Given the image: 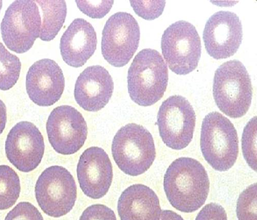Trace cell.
Segmentation results:
<instances>
[{
  "label": "cell",
  "mask_w": 257,
  "mask_h": 220,
  "mask_svg": "<svg viewBox=\"0 0 257 220\" xmlns=\"http://www.w3.org/2000/svg\"><path fill=\"white\" fill-rule=\"evenodd\" d=\"M201 149L214 169L221 172L230 169L239 153L237 132L230 120L218 112L207 115L202 125Z\"/></svg>",
  "instance_id": "5"
},
{
  "label": "cell",
  "mask_w": 257,
  "mask_h": 220,
  "mask_svg": "<svg viewBox=\"0 0 257 220\" xmlns=\"http://www.w3.org/2000/svg\"><path fill=\"white\" fill-rule=\"evenodd\" d=\"M135 13L147 20L158 18L164 12L165 1H131Z\"/></svg>",
  "instance_id": "24"
},
{
  "label": "cell",
  "mask_w": 257,
  "mask_h": 220,
  "mask_svg": "<svg viewBox=\"0 0 257 220\" xmlns=\"http://www.w3.org/2000/svg\"><path fill=\"white\" fill-rule=\"evenodd\" d=\"M3 5V1H0V12H1V10L2 9Z\"/></svg>",
  "instance_id": "31"
},
{
  "label": "cell",
  "mask_w": 257,
  "mask_h": 220,
  "mask_svg": "<svg viewBox=\"0 0 257 220\" xmlns=\"http://www.w3.org/2000/svg\"><path fill=\"white\" fill-rule=\"evenodd\" d=\"M117 210L120 220H160L162 212L156 192L143 184L132 185L122 192Z\"/></svg>",
  "instance_id": "18"
},
{
  "label": "cell",
  "mask_w": 257,
  "mask_h": 220,
  "mask_svg": "<svg viewBox=\"0 0 257 220\" xmlns=\"http://www.w3.org/2000/svg\"><path fill=\"white\" fill-rule=\"evenodd\" d=\"M112 153L116 164L124 173L133 177L142 174L151 168L156 157L153 137L141 125L127 124L114 136Z\"/></svg>",
  "instance_id": "4"
},
{
  "label": "cell",
  "mask_w": 257,
  "mask_h": 220,
  "mask_svg": "<svg viewBox=\"0 0 257 220\" xmlns=\"http://www.w3.org/2000/svg\"><path fill=\"white\" fill-rule=\"evenodd\" d=\"M79 220H117L111 208L102 204L92 205L84 210Z\"/></svg>",
  "instance_id": "27"
},
{
  "label": "cell",
  "mask_w": 257,
  "mask_h": 220,
  "mask_svg": "<svg viewBox=\"0 0 257 220\" xmlns=\"http://www.w3.org/2000/svg\"><path fill=\"white\" fill-rule=\"evenodd\" d=\"M113 91L114 82L109 72L100 65H93L78 76L74 97L85 111L97 112L109 102Z\"/></svg>",
  "instance_id": "16"
},
{
  "label": "cell",
  "mask_w": 257,
  "mask_h": 220,
  "mask_svg": "<svg viewBox=\"0 0 257 220\" xmlns=\"http://www.w3.org/2000/svg\"><path fill=\"white\" fill-rule=\"evenodd\" d=\"M5 220H44L34 205L28 202H20L11 210Z\"/></svg>",
  "instance_id": "26"
},
{
  "label": "cell",
  "mask_w": 257,
  "mask_h": 220,
  "mask_svg": "<svg viewBox=\"0 0 257 220\" xmlns=\"http://www.w3.org/2000/svg\"><path fill=\"white\" fill-rule=\"evenodd\" d=\"M41 24L39 7L35 1H15L7 9L1 25L5 45L17 54L27 52L40 36Z\"/></svg>",
  "instance_id": "8"
},
{
  "label": "cell",
  "mask_w": 257,
  "mask_h": 220,
  "mask_svg": "<svg viewBox=\"0 0 257 220\" xmlns=\"http://www.w3.org/2000/svg\"><path fill=\"white\" fill-rule=\"evenodd\" d=\"M96 33L87 20L75 19L62 36L60 49L62 59L71 67H82L95 53Z\"/></svg>",
  "instance_id": "17"
},
{
  "label": "cell",
  "mask_w": 257,
  "mask_h": 220,
  "mask_svg": "<svg viewBox=\"0 0 257 220\" xmlns=\"http://www.w3.org/2000/svg\"><path fill=\"white\" fill-rule=\"evenodd\" d=\"M21 70V62L0 42V90H9L17 82Z\"/></svg>",
  "instance_id": "21"
},
{
  "label": "cell",
  "mask_w": 257,
  "mask_h": 220,
  "mask_svg": "<svg viewBox=\"0 0 257 220\" xmlns=\"http://www.w3.org/2000/svg\"><path fill=\"white\" fill-rule=\"evenodd\" d=\"M77 173L84 194L99 199L108 192L113 179V168L108 154L101 148L92 147L80 157Z\"/></svg>",
  "instance_id": "14"
},
{
  "label": "cell",
  "mask_w": 257,
  "mask_h": 220,
  "mask_svg": "<svg viewBox=\"0 0 257 220\" xmlns=\"http://www.w3.org/2000/svg\"><path fill=\"white\" fill-rule=\"evenodd\" d=\"M196 116L189 101L180 95L169 97L161 105L157 125L160 136L170 148L180 150L191 142Z\"/></svg>",
  "instance_id": "10"
},
{
  "label": "cell",
  "mask_w": 257,
  "mask_h": 220,
  "mask_svg": "<svg viewBox=\"0 0 257 220\" xmlns=\"http://www.w3.org/2000/svg\"><path fill=\"white\" fill-rule=\"evenodd\" d=\"M236 212L239 220H257L256 183L250 185L240 194Z\"/></svg>",
  "instance_id": "23"
},
{
  "label": "cell",
  "mask_w": 257,
  "mask_h": 220,
  "mask_svg": "<svg viewBox=\"0 0 257 220\" xmlns=\"http://www.w3.org/2000/svg\"><path fill=\"white\" fill-rule=\"evenodd\" d=\"M7 122V111L5 103L0 99V135L5 129Z\"/></svg>",
  "instance_id": "29"
},
{
  "label": "cell",
  "mask_w": 257,
  "mask_h": 220,
  "mask_svg": "<svg viewBox=\"0 0 257 220\" xmlns=\"http://www.w3.org/2000/svg\"><path fill=\"white\" fill-rule=\"evenodd\" d=\"M243 37L241 21L235 14L219 11L207 20L203 39L207 53L216 60L228 58L236 53Z\"/></svg>",
  "instance_id": "13"
},
{
  "label": "cell",
  "mask_w": 257,
  "mask_h": 220,
  "mask_svg": "<svg viewBox=\"0 0 257 220\" xmlns=\"http://www.w3.org/2000/svg\"><path fill=\"white\" fill-rule=\"evenodd\" d=\"M201 48L196 28L185 21L170 25L162 37V54L169 69L177 75H187L197 68Z\"/></svg>",
  "instance_id": "6"
},
{
  "label": "cell",
  "mask_w": 257,
  "mask_h": 220,
  "mask_svg": "<svg viewBox=\"0 0 257 220\" xmlns=\"http://www.w3.org/2000/svg\"><path fill=\"white\" fill-rule=\"evenodd\" d=\"M65 87L62 69L54 60L41 59L29 69L26 78V89L31 100L41 106H49L61 98Z\"/></svg>",
  "instance_id": "15"
},
{
  "label": "cell",
  "mask_w": 257,
  "mask_h": 220,
  "mask_svg": "<svg viewBox=\"0 0 257 220\" xmlns=\"http://www.w3.org/2000/svg\"><path fill=\"white\" fill-rule=\"evenodd\" d=\"M243 156L248 165L256 171V117L253 118L244 129L242 139Z\"/></svg>",
  "instance_id": "22"
},
{
  "label": "cell",
  "mask_w": 257,
  "mask_h": 220,
  "mask_svg": "<svg viewBox=\"0 0 257 220\" xmlns=\"http://www.w3.org/2000/svg\"><path fill=\"white\" fill-rule=\"evenodd\" d=\"M35 191L42 210L54 217L70 212L77 199V185L73 175L60 166H51L42 172Z\"/></svg>",
  "instance_id": "7"
},
{
  "label": "cell",
  "mask_w": 257,
  "mask_h": 220,
  "mask_svg": "<svg viewBox=\"0 0 257 220\" xmlns=\"http://www.w3.org/2000/svg\"><path fill=\"white\" fill-rule=\"evenodd\" d=\"M20 191V181L16 171L9 166L0 165V210L12 207Z\"/></svg>",
  "instance_id": "20"
},
{
  "label": "cell",
  "mask_w": 257,
  "mask_h": 220,
  "mask_svg": "<svg viewBox=\"0 0 257 220\" xmlns=\"http://www.w3.org/2000/svg\"><path fill=\"white\" fill-rule=\"evenodd\" d=\"M164 187L171 205L181 212L191 213L205 203L210 182L206 169L199 161L182 157L168 168Z\"/></svg>",
  "instance_id": "1"
},
{
  "label": "cell",
  "mask_w": 257,
  "mask_h": 220,
  "mask_svg": "<svg viewBox=\"0 0 257 220\" xmlns=\"http://www.w3.org/2000/svg\"><path fill=\"white\" fill-rule=\"evenodd\" d=\"M41 8L42 23L39 38L43 41L53 40L65 21L67 8L65 1H35Z\"/></svg>",
  "instance_id": "19"
},
{
  "label": "cell",
  "mask_w": 257,
  "mask_h": 220,
  "mask_svg": "<svg viewBox=\"0 0 257 220\" xmlns=\"http://www.w3.org/2000/svg\"><path fill=\"white\" fill-rule=\"evenodd\" d=\"M45 145L39 129L29 122L17 123L11 130L6 142V153L10 162L18 170H35L44 157Z\"/></svg>",
  "instance_id": "12"
},
{
  "label": "cell",
  "mask_w": 257,
  "mask_h": 220,
  "mask_svg": "<svg viewBox=\"0 0 257 220\" xmlns=\"http://www.w3.org/2000/svg\"><path fill=\"white\" fill-rule=\"evenodd\" d=\"M196 220H227V217L226 211L222 206L211 203L202 209Z\"/></svg>",
  "instance_id": "28"
},
{
  "label": "cell",
  "mask_w": 257,
  "mask_h": 220,
  "mask_svg": "<svg viewBox=\"0 0 257 220\" xmlns=\"http://www.w3.org/2000/svg\"><path fill=\"white\" fill-rule=\"evenodd\" d=\"M213 95L220 111L227 116L238 119L247 114L251 103L252 86L241 61L230 60L220 66L214 76Z\"/></svg>",
  "instance_id": "3"
},
{
  "label": "cell",
  "mask_w": 257,
  "mask_h": 220,
  "mask_svg": "<svg viewBox=\"0 0 257 220\" xmlns=\"http://www.w3.org/2000/svg\"><path fill=\"white\" fill-rule=\"evenodd\" d=\"M79 10L92 19H101L108 14L113 1H76Z\"/></svg>",
  "instance_id": "25"
},
{
  "label": "cell",
  "mask_w": 257,
  "mask_h": 220,
  "mask_svg": "<svg viewBox=\"0 0 257 220\" xmlns=\"http://www.w3.org/2000/svg\"><path fill=\"white\" fill-rule=\"evenodd\" d=\"M101 52L104 59L114 67H123L131 60L139 46L140 29L131 14L118 12L111 16L104 27Z\"/></svg>",
  "instance_id": "9"
},
{
  "label": "cell",
  "mask_w": 257,
  "mask_h": 220,
  "mask_svg": "<svg viewBox=\"0 0 257 220\" xmlns=\"http://www.w3.org/2000/svg\"><path fill=\"white\" fill-rule=\"evenodd\" d=\"M161 220H184L177 213L168 210H163L162 212Z\"/></svg>",
  "instance_id": "30"
},
{
  "label": "cell",
  "mask_w": 257,
  "mask_h": 220,
  "mask_svg": "<svg viewBox=\"0 0 257 220\" xmlns=\"http://www.w3.org/2000/svg\"><path fill=\"white\" fill-rule=\"evenodd\" d=\"M168 69L161 54L145 49L135 57L127 73V89L132 99L141 106L154 105L164 96Z\"/></svg>",
  "instance_id": "2"
},
{
  "label": "cell",
  "mask_w": 257,
  "mask_h": 220,
  "mask_svg": "<svg viewBox=\"0 0 257 220\" xmlns=\"http://www.w3.org/2000/svg\"><path fill=\"white\" fill-rule=\"evenodd\" d=\"M47 131L51 146L63 155H73L78 151L88 135L87 123L82 115L68 105L53 110L47 121Z\"/></svg>",
  "instance_id": "11"
}]
</instances>
